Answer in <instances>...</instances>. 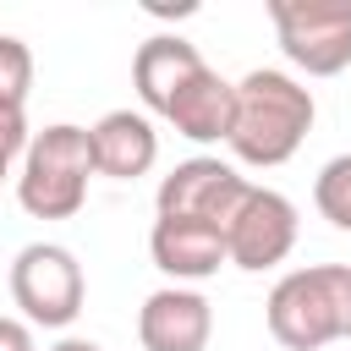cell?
Instances as JSON below:
<instances>
[{
    "instance_id": "cell-1",
    "label": "cell",
    "mask_w": 351,
    "mask_h": 351,
    "mask_svg": "<svg viewBox=\"0 0 351 351\" xmlns=\"http://www.w3.org/2000/svg\"><path fill=\"white\" fill-rule=\"evenodd\" d=\"M313 93L291 77V71H274V66H258L236 82V121H230V154L241 165H258V170H274L285 165L307 132H313Z\"/></svg>"
},
{
    "instance_id": "cell-2",
    "label": "cell",
    "mask_w": 351,
    "mask_h": 351,
    "mask_svg": "<svg viewBox=\"0 0 351 351\" xmlns=\"http://www.w3.org/2000/svg\"><path fill=\"white\" fill-rule=\"evenodd\" d=\"M263 318L285 351H318L351 340V263L291 269L285 280H274Z\"/></svg>"
},
{
    "instance_id": "cell-3",
    "label": "cell",
    "mask_w": 351,
    "mask_h": 351,
    "mask_svg": "<svg viewBox=\"0 0 351 351\" xmlns=\"http://www.w3.org/2000/svg\"><path fill=\"white\" fill-rule=\"evenodd\" d=\"M88 176H99L93 170V137H88V126L55 121V126L33 132V143L22 154L16 203L33 219H71L88 203Z\"/></svg>"
},
{
    "instance_id": "cell-4",
    "label": "cell",
    "mask_w": 351,
    "mask_h": 351,
    "mask_svg": "<svg viewBox=\"0 0 351 351\" xmlns=\"http://www.w3.org/2000/svg\"><path fill=\"white\" fill-rule=\"evenodd\" d=\"M82 296H88L82 263H77L60 241H27V247L11 258V302L22 307L27 324H38V329H66V324L82 313Z\"/></svg>"
},
{
    "instance_id": "cell-5",
    "label": "cell",
    "mask_w": 351,
    "mask_h": 351,
    "mask_svg": "<svg viewBox=\"0 0 351 351\" xmlns=\"http://www.w3.org/2000/svg\"><path fill=\"white\" fill-rule=\"evenodd\" d=\"M274 38L307 77H335L351 66V0H269Z\"/></svg>"
},
{
    "instance_id": "cell-6",
    "label": "cell",
    "mask_w": 351,
    "mask_h": 351,
    "mask_svg": "<svg viewBox=\"0 0 351 351\" xmlns=\"http://www.w3.org/2000/svg\"><path fill=\"white\" fill-rule=\"evenodd\" d=\"M291 247H296V203L274 186H247V197L225 225V258L247 274H263L285 263Z\"/></svg>"
},
{
    "instance_id": "cell-7",
    "label": "cell",
    "mask_w": 351,
    "mask_h": 351,
    "mask_svg": "<svg viewBox=\"0 0 351 351\" xmlns=\"http://www.w3.org/2000/svg\"><path fill=\"white\" fill-rule=\"evenodd\" d=\"M247 197V176H236V165L214 159V154H197V159H181L165 181H159V214L165 219H197V225H230L236 203Z\"/></svg>"
},
{
    "instance_id": "cell-8",
    "label": "cell",
    "mask_w": 351,
    "mask_h": 351,
    "mask_svg": "<svg viewBox=\"0 0 351 351\" xmlns=\"http://www.w3.org/2000/svg\"><path fill=\"white\" fill-rule=\"evenodd\" d=\"M214 335V307L192 285H159L137 313L143 351H203Z\"/></svg>"
},
{
    "instance_id": "cell-9",
    "label": "cell",
    "mask_w": 351,
    "mask_h": 351,
    "mask_svg": "<svg viewBox=\"0 0 351 351\" xmlns=\"http://www.w3.org/2000/svg\"><path fill=\"white\" fill-rule=\"evenodd\" d=\"M148 252H154V269L170 274L176 285H181V280H208V274H219V263H230L219 225L165 219V214H159L154 230H148Z\"/></svg>"
},
{
    "instance_id": "cell-10",
    "label": "cell",
    "mask_w": 351,
    "mask_h": 351,
    "mask_svg": "<svg viewBox=\"0 0 351 351\" xmlns=\"http://www.w3.org/2000/svg\"><path fill=\"white\" fill-rule=\"evenodd\" d=\"M203 66H208V60L197 55V44H186V38H176V33H154V38H143L137 55H132V88H137V99H143L154 115H165V110L176 104V93H181Z\"/></svg>"
},
{
    "instance_id": "cell-11",
    "label": "cell",
    "mask_w": 351,
    "mask_h": 351,
    "mask_svg": "<svg viewBox=\"0 0 351 351\" xmlns=\"http://www.w3.org/2000/svg\"><path fill=\"white\" fill-rule=\"evenodd\" d=\"M88 137H93V170L110 176V181H137V176H148L154 159H159V132H154V121L137 115V110H110V115H99V121L88 126Z\"/></svg>"
},
{
    "instance_id": "cell-12",
    "label": "cell",
    "mask_w": 351,
    "mask_h": 351,
    "mask_svg": "<svg viewBox=\"0 0 351 351\" xmlns=\"http://www.w3.org/2000/svg\"><path fill=\"white\" fill-rule=\"evenodd\" d=\"M165 121L181 137H192V143H225L230 137V121H236V82H225L214 66H203L176 93V104L165 110Z\"/></svg>"
},
{
    "instance_id": "cell-13",
    "label": "cell",
    "mask_w": 351,
    "mask_h": 351,
    "mask_svg": "<svg viewBox=\"0 0 351 351\" xmlns=\"http://www.w3.org/2000/svg\"><path fill=\"white\" fill-rule=\"evenodd\" d=\"M313 203H318V214H324L335 230L351 236V154H335V159L318 170V181H313Z\"/></svg>"
},
{
    "instance_id": "cell-14",
    "label": "cell",
    "mask_w": 351,
    "mask_h": 351,
    "mask_svg": "<svg viewBox=\"0 0 351 351\" xmlns=\"http://www.w3.org/2000/svg\"><path fill=\"white\" fill-rule=\"evenodd\" d=\"M33 93V49L16 33H0V104L22 110Z\"/></svg>"
},
{
    "instance_id": "cell-15",
    "label": "cell",
    "mask_w": 351,
    "mask_h": 351,
    "mask_svg": "<svg viewBox=\"0 0 351 351\" xmlns=\"http://www.w3.org/2000/svg\"><path fill=\"white\" fill-rule=\"evenodd\" d=\"M27 143H33V132H27V115L0 104V181H5L11 159H16V154H27Z\"/></svg>"
},
{
    "instance_id": "cell-16",
    "label": "cell",
    "mask_w": 351,
    "mask_h": 351,
    "mask_svg": "<svg viewBox=\"0 0 351 351\" xmlns=\"http://www.w3.org/2000/svg\"><path fill=\"white\" fill-rule=\"evenodd\" d=\"M0 351H33V329L22 318H0Z\"/></svg>"
},
{
    "instance_id": "cell-17",
    "label": "cell",
    "mask_w": 351,
    "mask_h": 351,
    "mask_svg": "<svg viewBox=\"0 0 351 351\" xmlns=\"http://www.w3.org/2000/svg\"><path fill=\"white\" fill-rule=\"evenodd\" d=\"M49 351H99L93 340H60V346H49Z\"/></svg>"
}]
</instances>
